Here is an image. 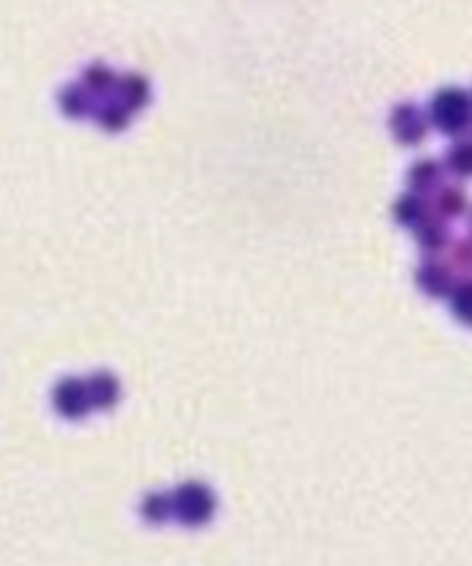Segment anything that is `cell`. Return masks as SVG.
<instances>
[{"instance_id":"8fae6325","label":"cell","mask_w":472,"mask_h":566,"mask_svg":"<svg viewBox=\"0 0 472 566\" xmlns=\"http://www.w3.org/2000/svg\"><path fill=\"white\" fill-rule=\"evenodd\" d=\"M450 309H454V318L469 324L472 328V280H460L454 293H450Z\"/></svg>"},{"instance_id":"52a82bcc","label":"cell","mask_w":472,"mask_h":566,"mask_svg":"<svg viewBox=\"0 0 472 566\" xmlns=\"http://www.w3.org/2000/svg\"><path fill=\"white\" fill-rule=\"evenodd\" d=\"M435 211L438 217H444V221H454V217H463L466 208H469V199H466V192L460 186H438L435 189Z\"/></svg>"},{"instance_id":"ac0fdd59","label":"cell","mask_w":472,"mask_h":566,"mask_svg":"<svg viewBox=\"0 0 472 566\" xmlns=\"http://www.w3.org/2000/svg\"><path fill=\"white\" fill-rule=\"evenodd\" d=\"M469 95H472V92H469Z\"/></svg>"},{"instance_id":"e0dca14e","label":"cell","mask_w":472,"mask_h":566,"mask_svg":"<svg viewBox=\"0 0 472 566\" xmlns=\"http://www.w3.org/2000/svg\"><path fill=\"white\" fill-rule=\"evenodd\" d=\"M170 507H174V500L170 497H164V494H152L145 500V507H142V513L152 519V522H161V519H167L170 516Z\"/></svg>"},{"instance_id":"3957f363","label":"cell","mask_w":472,"mask_h":566,"mask_svg":"<svg viewBox=\"0 0 472 566\" xmlns=\"http://www.w3.org/2000/svg\"><path fill=\"white\" fill-rule=\"evenodd\" d=\"M388 126H391V133H394V139H397L400 145L413 148V145H422V142H425L428 126H432V123H428V114H422L416 104L403 101V104H397L394 111H391Z\"/></svg>"},{"instance_id":"ba28073f","label":"cell","mask_w":472,"mask_h":566,"mask_svg":"<svg viewBox=\"0 0 472 566\" xmlns=\"http://www.w3.org/2000/svg\"><path fill=\"white\" fill-rule=\"evenodd\" d=\"M117 95L126 107H130V111H142V107L148 104V98H152V85H148L145 76L130 73L117 82Z\"/></svg>"},{"instance_id":"9a60e30c","label":"cell","mask_w":472,"mask_h":566,"mask_svg":"<svg viewBox=\"0 0 472 566\" xmlns=\"http://www.w3.org/2000/svg\"><path fill=\"white\" fill-rule=\"evenodd\" d=\"M130 107H126L123 101H111V104H104L101 111H98V120L104 123V129H123L126 120H130Z\"/></svg>"},{"instance_id":"2e32d148","label":"cell","mask_w":472,"mask_h":566,"mask_svg":"<svg viewBox=\"0 0 472 566\" xmlns=\"http://www.w3.org/2000/svg\"><path fill=\"white\" fill-rule=\"evenodd\" d=\"M450 271H463L469 274L472 271V239H457V243H450Z\"/></svg>"},{"instance_id":"277c9868","label":"cell","mask_w":472,"mask_h":566,"mask_svg":"<svg viewBox=\"0 0 472 566\" xmlns=\"http://www.w3.org/2000/svg\"><path fill=\"white\" fill-rule=\"evenodd\" d=\"M416 283H419V290L425 296H432V299L450 296V293H454V287H457L454 271H450V265H444V261H438V258L422 261L419 271H416Z\"/></svg>"},{"instance_id":"7c38bea8","label":"cell","mask_w":472,"mask_h":566,"mask_svg":"<svg viewBox=\"0 0 472 566\" xmlns=\"http://www.w3.org/2000/svg\"><path fill=\"white\" fill-rule=\"evenodd\" d=\"M76 390H79V384H73V381L57 387V409L63 412V416H82L85 406H89V403H85V390H82L79 397H73Z\"/></svg>"},{"instance_id":"7a4b0ae2","label":"cell","mask_w":472,"mask_h":566,"mask_svg":"<svg viewBox=\"0 0 472 566\" xmlns=\"http://www.w3.org/2000/svg\"><path fill=\"white\" fill-rule=\"evenodd\" d=\"M174 500V513L186 526H205V522L214 516V494L199 485V482H186L177 488V494L170 497Z\"/></svg>"},{"instance_id":"5b68a950","label":"cell","mask_w":472,"mask_h":566,"mask_svg":"<svg viewBox=\"0 0 472 566\" xmlns=\"http://www.w3.org/2000/svg\"><path fill=\"white\" fill-rule=\"evenodd\" d=\"M413 233H416V243H419V249H422L425 255L444 252V249L450 246V230H447V224H444V217H438V214H432V211L425 214V221H422Z\"/></svg>"},{"instance_id":"9c48e42d","label":"cell","mask_w":472,"mask_h":566,"mask_svg":"<svg viewBox=\"0 0 472 566\" xmlns=\"http://www.w3.org/2000/svg\"><path fill=\"white\" fill-rule=\"evenodd\" d=\"M425 214H428V205L419 192H403L400 199L394 202V221L403 224V227H410L416 230L422 221H425Z\"/></svg>"},{"instance_id":"30bf717a","label":"cell","mask_w":472,"mask_h":566,"mask_svg":"<svg viewBox=\"0 0 472 566\" xmlns=\"http://www.w3.org/2000/svg\"><path fill=\"white\" fill-rule=\"evenodd\" d=\"M444 167L454 173V177H472V142H454L447 148Z\"/></svg>"},{"instance_id":"8992f818","label":"cell","mask_w":472,"mask_h":566,"mask_svg":"<svg viewBox=\"0 0 472 566\" xmlns=\"http://www.w3.org/2000/svg\"><path fill=\"white\" fill-rule=\"evenodd\" d=\"M441 170H444V164H438L435 158L416 161L410 170H406V183H410V192H419V195L435 192L441 186Z\"/></svg>"},{"instance_id":"5bb4252c","label":"cell","mask_w":472,"mask_h":566,"mask_svg":"<svg viewBox=\"0 0 472 566\" xmlns=\"http://www.w3.org/2000/svg\"><path fill=\"white\" fill-rule=\"evenodd\" d=\"M82 76H85L82 85H85L89 92H107V89H114V85H117V73L107 70L104 63H95V67H89Z\"/></svg>"},{"instance_id":"6da1fadb","label":"cell","mask_w":472,"mask_h":566,"mask_svg":"<svg viewBox=\"0 0 472 566\" xmlns=\"http://www.w3.org/2000/svg\"><path fill=\"white\" fill-rule=\"evenodd\" d=\"M428 123L444 136H463L472 126V95L457 85H444L428 104Z\"/></svg>"},{"instance_id":"4fadbf2b","label":"cell","mask_w":472,"mask_h":566,"mask_svg":"<svg viewBox=\"0 0 472 566\" xmlns=\"http://www.w3.org/2000/svg\"><path fill=\"white\" fill-rule=\"evenodd\" d=\"M60 107L70 117H82L85 111H89V89H85V85H70V89H63Z\"/></svg>"}]
</instances>
